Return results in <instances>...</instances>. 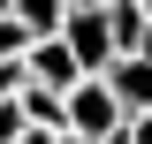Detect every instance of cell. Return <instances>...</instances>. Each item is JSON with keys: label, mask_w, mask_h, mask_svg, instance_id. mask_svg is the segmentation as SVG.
I'll return each instance as SVG.
<instances>
[{"label": "cell", "mask_w": 152, "mask_h": 144, "mask_svg": "<svg viewBox=\"0 0 152 144\" xmlns=\"http://www.w3.org/2000/svg\"><path fill=\"white\" fill-rule=\"evenodd\" d=\"M61 38H69V53L84 76H99L114 61V23H107V0H84V8H69L61 15Z\"/></svg>", "instance_id": "1"}, {"label": "cell", "mask_w": 152, "mask_h": 144, "mask_svg": "<svg viewBox=\"0 0 152 144\" xmlns=\"http://www.w3.org/2000/svg\"><path fill=\"white\" fill-rule=\"evenodd\" d=\"M69 137H114L122 129V99H114V84L107 76H76L69 84Z\"/></svg>", "instance_id": "2"}, {"label": "cell", "mask_w": 152, "mask_h": 144, "mask_svg": "<svg viewBox=\"0 0 152 144\" xmlns=\"http://www.w3.org/2000/svg\"><path fill=\"white\" fill-rule=\"evenodd\" d=\"M23 76H31V84H53V91H69L84 68H76L69 38H61V31H46V38H31V46H23Z\"/></svg>", "instance_id": "3"}, {"label": "cell", "mask_w": 152, "mask_h": 144, "mask_svg": "<svg viewBox=\"0 0 152 144\" xmlns=\"http://www.w3.org/2000/svg\"><path fill=\"white\" fill-rule=\"evenodd\" d=\"M99 76L114 84L122 114H145V106H152V53H114V61H107Z\"/></svg>", "instance_id": "4"}, {"label": "cell", "mask_w": 152, "mask_h": 144, "mask_svg": "<svg viewBox=\"0 0 152 144\" xmlns=\"http://www.w3.org/2000/svg\"><path fill=\"white\" fill-rule=\"evenodd\" d=\"M107 23H114V53H145L152 46V8L145 0H107Z\"/></svg>", "instance_id": "5"}, {"label": "cell", "mask_w": 152, "mask_h": 144, "mask_svg": "<svg viewBox=\"0 0 152 144\" xmlns=\"http://www.w3.org/2000/svg\"><path fill=\"white\" fill-rule=\"evenodd\" d=\"M15 99H23V121H38V129H61L69 121V91H53V84H31V76H23Z\"/></svg>", "instance_id": "6"}, {"label": "cell", "mask_w": 152, "mask_h": 144, "mask_svg": "<svg viewBox=\"0 0 152 144\" xmlns=\"http://www.w3.org/2000/svg\"><path fill=\"white\" fill-rule=\"evenodd\" d=\"M15 15L31 23V38H46V31H61V15H69V0H15Z\"/></svg>", "instance_id": "7"}, {"label": "cell", "mask_w": 152, "mask_h": 144, "mask_svg": "<svg viewBox=\"0 0 152 144\" xmlns=\"http://www.w3.org/2000/svg\"><path fill=\"white\" fill-rule=\"evenodd\" d=\"M23 46H31V23L8 8V15H0V61H23Z\"/></svg>", "instance_id": "8"}, {"label": "cell", "mask_w": 152, "mask_h": 144, "mask_svg": "<svg viewBox=\"0 0 152 144\" xmlns=\"http://www.w3.org/2000/svg\"><path fill=\"white\" fill-rule=\"evenodd\" d=\"M99 144H152V106H145V114H122V129L99 137Z\"/></svg>", "instance_id": "9"}, {"label": "cell", "mask_w": 152, "mask_h": 144, "mask_svg": "<svg viewBox=\"0 0 152 144\" xmlns=\"http://www.w3.org/2000/svg\"><path fill=\"white\" fill-rule=\"evenodd\" d=\"M23 129H31V121H23V99H0V144H15Z\"/></svg>", "instance_id": "10"}, {"label": "cell", "mask_w": 152, "mask_h": 144, "mask_svg": "<svg viewBox=\"0 0 152 144\" xmlns=\"http://www.w3.org/2000/svg\"><path fill=\"white\" fill-rule=\"evenodd\" d=\"M15 84H23V61H0V99H15Z\"/></svg>", "instance_id": "11"}, {"label": "cell", "mask_w": 152, "mask_h": 144, "mask_svg": "<svg viewBox=\"0 0 152 144\" xmlns=\"http://www.w3.org/2000/svg\"><path fill=\"white\" fill-rule=\"evenodd\" d=\"M15 144H61V129H38V121H31V129H23Z\"/></svg>", "instance_id": "12"}, {"label": "cell", "mask_w": 152, "mask_h": 144, "mask_svg": "<svg viewBox=\"0 0 152 144\" xmlns=\"http://www.w3.org/2000/svg\"><path fill=\"white\" fill-rule=\"evenodd\" d=\"M61 144H99V137H69V129H61Z\"/></svg>", "instance_id": "13"}, {"label": "cell", "mask_w": 152, "mask_h": 144, "mask_svg": "<svg viewBox=\"0 0 152 144\" xmlns=\"http://www.w3.org/2000/svg\"><path fill=\"white\" fill-rule=\"evenodd\" d=\"M8 8H15V0H0V15H8Z\"/></svg>", "instance_id": "14"}, {"label": "cell", "mask_w": 152, "mask_h": 144, "mask_svg": "<svg viewBox=\"0 0 152 144\" xmlns=\"http://www.w3.org/2000/svg\"><path fill=\"white\" fill-rule=\"evenodd\" d=\"M69 8H84V0H69Z\"/></svg>", "instance_id": "15"}]
</instances>
